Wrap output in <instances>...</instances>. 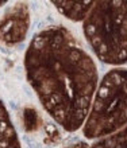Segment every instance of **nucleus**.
I'll use <instances>...</instances> for the list:
<instances>
[{
    "mask_svg": "<svg viewBox=\"0 0 127 148\" xmlns=\"http://www.w3.org/2000/svg\"><path fill=\"white\" fill-rule=\"evenodd\" d=\"M28 84L45 110L68 132L81 128L97 88V67L62 26L34 35L24 55Z\"/></svg>",
    "mask_w": 127,
    "mask_h": 148,
    "instance_id": "f257e3e1",
    "label": "nucleus"
},
{
    "mask_svg": "<svg viewBox=\"0 0 127 148\" xmlns=\"http://www.w3.org/2000/svg\"><path fill=\"white\" fill-rule=\"evenodd\" d=\"M126 1H95L84 19V35L101 62L108 65L126 63Z\"/></svg>",
    "mask_w": 127,
    "mask_h": 148,
    "instance_id": "f03ea898",
    "label": "nucleus"
},
{
    "mask_svg": "<svg viewBox=\"0 0 127 148\" xmlns=\"http://www.w3.org/2000/svg\"><path fill=\"white\" fill-rule=\"evenodd\" d=\"M95 100L83 124L85 137L97 139L118 132L127 121V74L124 69L110 70L96 88Z\"/></svg>",
    "mask_w": 127,
    "mask_h": 148,
    "instance_id": "7ed1b4c3",
    "label": "nucleus"
},
{
    "mask_svg": "<svg viewBox=\"0 0 127 148\" xmlns=\"http://www.w3.org/2000/svg\"><path fill=\"white\" fill-rule=\"evenodd\" d=\"M30 27V10L24 1L10 7L0 19V42L8 46L18 45L26 38Z\"/></svg>",
    "mask_w": 127,
    "mask_h": 148,
    "instance_id": "20e7f679",
    "label": "nucleus"
},
{
    "mask_svg": "<svg viewBox=\"0 0 127 148\" xmlns=\"http://www.w3.org/2000/svg\"><path fill=\"white\" fill-rule=\"evenodd\" d=\"M0 148H20L18 133L1 100H0Z\"/></svg>",
    "mask_w": 127,
    "mask_h": 148,
    "instance_id": "39448f33",
    "label": "nucleus"
},
{
    "mask_svg": "<svg viewBox=\"0 0 127 148\" xmlns=\"http://www.w3.org/2000/svg\"><path fill=\"white\" fill-rule=\"evenodd\" d=\"M52 3L65 18L73 22H81L87 18L95 1H52Z\"/></svg>",
    "mask_w": 127,
    "mask_h": 148,
    "instance_id": "423d86ee",
    "label": "nucleus"
},
{
    "mask_svg": "<svg viewBox=\"0 0 127 148\" xmlns=\"http://www.w3.org/2000/svg\"><path fill=\"white\" fill-rule=\"evenodd\" d=\"M126 141H127L126 128H122L118 132L100 139L99 141H96L95 144L91 145L89 148H126Z\"/></svg>",
    "mask_w": 127,
    "mask_h": 148,
    "instance_id": "0eeeda50",
    "label": "nucleus"
},
{
    "mask_svg": "<svg viewBox=\"0 0 127 148\" xmlns=\"http://www.w3.org/2000/svg\"><path fill=\"white\" fill-rule=\"evenodd\" d=\"M24 127L27 131H34L38 128V123H39V117L35 109L32 108H26L24 109Z\"/></svg>",
    "mask_w": 127,
    "mask_h": 148,
    "instance_id": "6e6552de",
    "label": "nucleus"
},
{
    "mask_svg": "<svg viewBox=\"0 0 127 148\" xmlns=\"http://www.w3.org/2000/svg\"><path fill=\"white\" fill-rule=\"evenodd\" d=\"M46 131L49 132V136H50V137L53 136V139H54V140H56V137H57V140H58V131H57L53 125H49L48 128H46Z\"/></svg>",
    "mask_w": 127,
    "mask_h": 148,
    "instance_id": "1a4fd4ad",
    "label": "nucleus"
},
{
    "mask_svg": "<svg viewBox=\"0 0 127 148\" xmlns=\"http://www.w3.org/2000/svg\"><path fill=\"white\" fill-rule=\"evenodd\" d=\"M72 148H89V145L87 143H77V144L72 145Z\"/></svg>",
    "mask_w": 127,
    "mask_h": 148,
    "instance_id": "9d476101",
    "label": "nucleus"
},
{
    "mask_svg": "<svg viewBox=\"0 0 127 148\" xmlns=\"http://www.w3.org/2000/svg\"><path fill=\"white\" fill-rule=\"evenodd\" d=\"M6 3H7V1H4V0H0V7H3Z\"/></svg>",
    "mask_w": 127,
    "mask_h": 148,
    "instance_id": "9b49d317",
    "label": "nucleus"
},
{
    "mask_svg": "<svg viewBox=\"0 0 127 148\" xmlns=\"http://www.w3.org/2000/svg\"><path fill=\"white\" fill-rule=\"evenodd\" d=\"M66 148H72V147H66Z\"/></svg>",
    "mask_w": 127,
    "mask_h": 148,
    "instance_id": "f8f14e48",
    "label": "nucleus"
}]
</instances>
